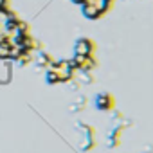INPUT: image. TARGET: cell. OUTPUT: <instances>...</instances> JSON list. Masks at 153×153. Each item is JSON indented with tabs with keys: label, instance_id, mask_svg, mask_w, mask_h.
Masks as SVG:
<instances>
[{
	"label": "cell",
	"instance_id": "obj_2",
	"mask_svg": "<svg viewBox=\"0 0 153 153\" xmlns=\"http://www.w3.org/2000/svg\"><path fill=\"white\" fill-rule=\"evenodd\" d=\"M96 106H97L99 110H112V108L115 106V99H114V96L108 94V92L99 94V96L96 97Z\"/></svg>",
	"mask_w": 153,
	"mask_h": 153
},
{
	"label": "cell",
	"instance_id": "obj_1",
	"mask_svg": "<svg viewBox=\"0 0 153 153\" xmlns=\"http://www.w3.org/2000/svg\"><path fill=\"white\" fill-rule=\"evenodd\" d=\"M76 56H94L96 52V43L90 38H81L76 43Z\"/></svg>",
	"mask_w": 153,
	"mask_h": 153
}]
</instances>
